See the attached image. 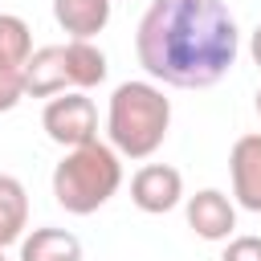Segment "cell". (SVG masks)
I'll list each match as a JSON object with an SVG mask.
<instances>
[{
  "label": "cell",
  "mask_w": 261,
  "mask_h": 261,
  "mask_svg": "<svg viewBox=\"0 0 261 261\" xmlns=\"http://www.w3.org/2000/svg\"><path fill=\"white\" fill-rule=\"evenodd\" d=\"M65 69H69V90H94L106 82V53L94 41H65Z\"/></svg>",
  "instance_id": "12"
},
{
  "label": "cell",
  "mask_w": 261,
  "mask_h": 261,
  "mask_svg": "<svg viewBox=\"0 0 261 261\" xmlns=\"http://www.w3.org/2000/svg\"><path fill=\"white\" fill-rule=\"evenodd\" d=\"M0 261H8V257H4V249H0Z\"/></svg>",
  "instance_id": "18"
},
{
  "label": "cell",
  "mask_w": 261,
  "mask_h": 261,
  "mask_svg": "<svg viewBox=\"0 0 261 261\" xmlns=\"http://www.w3.org/2000/svg\"><path fill=\"white\" fill-rule=\"evenodd\" d=\"M29 232V192L16 175L0 171V249L20 245Z\"/></svg>",
  "instance_id": "10"
},
{
  "label": "cell",
  "mask_w": 261,
  "mask_h": 261,
  "mask_svg": "<svg viewBox=\"0 0 261 261\" xmlns=\"http://www.w3.org/2000/svg\"><path fill=\"white\" fill-rule=\"evenodd\" d=\"M241 53L224 0H151L135 29V57L151 82L175 90L216 86Z\"/></svg>",
  "instance_id": "1"
},
{
  "label": "cell",
  "mask_w": 261,
  "mask_h": 261,
  "mask_svg": "<svg viewBox=\"0 0 261 261\" xmlns=\"http://www.w3.org/2000/svg\"><path fill=\"white\" fill-rule=\"evenodd\" d=\"M69 90L65 45H41L24 61V98H57Z\"/></svg>",
  "instance_id": "8"
},
{
  "label": "cell",
  "mask_w": 261,
  "mask_h": 261,
  "mask_svg": "<svg viewBox=\"0 0 261 261\" xmlns=\"http://www.w3.org/2000/svg\"><path fill=\"white\" fill-rule=\"evenodd\" d=\"M20 98H24V69H16V65H4V61H0V114H4V110H12Z\"/></svg>",
  "instance_id": "14"
},
{
  "label": "cell",
  "mask_w": 261,
  "mask_h": 261,
  "mask_svg": "<svg viewBox=\"0 0 261 261\" xmlns=\"http://www.w3.org/2000/svg\"><path fill=\"white\" fill-rule=\"evenodd\" d=\"M41 126H45V135H49L57 147H65V151L86 147V143L98 139V106H94L82 90H65V94H57V98L45 102Z\"/></svg>",
  "instance_id": "4"
},
{
  "label": "cell",
  "mask_w": 261,
  "mask_h": 261,
  "mask_svg": "<svg viewBox=\"0 0 261 261\" xmlns=\"http://www.w3.org/2000/svg\"><path fill=\"white\" fill-rule=\"evenodd\" d=\"M253 106H257V114H261V90H257V102H253Z\"/></svg>",
  "instance_id": "17"
},
{
  "label": "cell",
  "mask_w": 261,
  "mask_h": 261,
  "mask_svg": "<svg viewBox=\"0 0 261 261\" xmlns=\"http://www.w3.org/2000/svg\"><path fill=\"white\" fill-rule=\"evenodd\" d=\"M130 204L147 216H163L184 204V175L171 163H143L130 175Z\"/></svg>",
  "instance_id": "5"
},
{
  "label": "cell",
  "mask_w": 261,
  "mask_h": 261,
  "mask_svg": "<svg viewBox=\"0 0 261 261\" xmlns=\"http://www.w3.org/2000/svg\"><path fill=\"white\" fill-rule=\"evenodd\" d=\"M29 57H33V29L16 12H0V61L24 69Z\"/></svg>",
  "instance_id": "13"
},
{
  "label": "cell",
  "mask_w": 261,
  "mask_h": 261,
  "mask_svg": "<svg viewBox=\"0 0 261 261\" xmlns=\"http://www.w3.org/2000/svg\"><path fill=\"white\" fill-rule=\"evenodd\" d=\"M220 261H261V237L257 232H245V237H232L220 253Z\"/></svg>",
  "instance_id": "15"
},
{
  "label": "cell",
  "mask_w": 261,
  "mask_h": 261,
  "mask_svg": "<svg viewBox=\"0 0 261 261\" xmlns=\"http://www.w3.org/2000/svg\"><path fill=\"white\" fill-rule=\"evenodd\" d=\"M228 175H232V200L245 212L261 216V130L241 135L228 151Z\"/></svg>",
  "instance_id": "7"
},
{
  "label": "cell",
  "mask_w": 261,
  "mask_h": 261,
  "mask_svg": "<svg viewBox=\"0 0 261 261\" xmlns=\"http://www.w3.org/2000/svg\"><path fill=\"white\" fill-rule=\"evenodd\" d=\"M110 8L114 0H53V20L69 41H94L110 24Z\"/></svg>",
  "instance_id": "9"
},
{
  "label": "cell",
  "mask_w": 261,
  "mask_h": 261,
  "mask_svg": "<svg viewBox=\"0 0 261 261\" xmlns=\"http://www.w3.org/2000/svg\"><path fill=\"white\" fill-rule=\"evenodd\" d=\"M249 53H253V65L261 69V24H257V29L249 33Z\"/></svg>",
  "instance_id": "16"
},
{
  "label": "cell",
  "mask_w": 261,
  "mask_h": 261,
  "mask_svg": "<svg viewBox=\"0 0 261 261\" xmlns=\"http://www.w3.org/2000/svg\"><path fill=\"white\" fill-rule=\"evenodd\" d=\"M171 130V98L155 82H122L106 102V139L122 159H151Z\"/></svg>",
  "instance_id": "2"
},
{
  "label": "cell",
  "mask_w": 261,
  "mask_h": 261,
  "mask_svg": "<svg viewBox=\"0 0 261 261\" xmlns=\"http://www.w3.org/2000/svg\"><path fill=\"white\" fill-rule=\"evenodd\" d=\"M53 200L69 212V216H90L102 204H110L122 188V155L94 139L86 147H73L61 155V163L53 167Z\"/></svg>",
  "instance_id": "3"
},
{
  "label": "cell",
  "mask_w": 261,
  "mask_h": 261,
  "mask_svg": "<svg viewBox=\"0 0 261 261\" xmlns=\"http://www.w3.org/2000/svg\"><path fill=\"white\" fill-rule=\"evenodd\" d=\"M184 212H188V228H192L200 241H232L237 200L224 196L220 188H204V192L188 196V200H184Z\"/></svg>",
  "instance_id": "6"
},
{
  "label": "cell",
  "mask_w": 261,
  "mask_h": 261,
  "mask_svg": "<svg viewBox=\"0 0 261 261\" xmlns=\"http://www.w3.org/2000/svg\"><path fill=\"white\" fill-rule=\"evenodd\" d=\"M20 261H82V241L69 228H33L20 241Z\"/></svg>",
  "instance_id": "11"
}]
</instances>
